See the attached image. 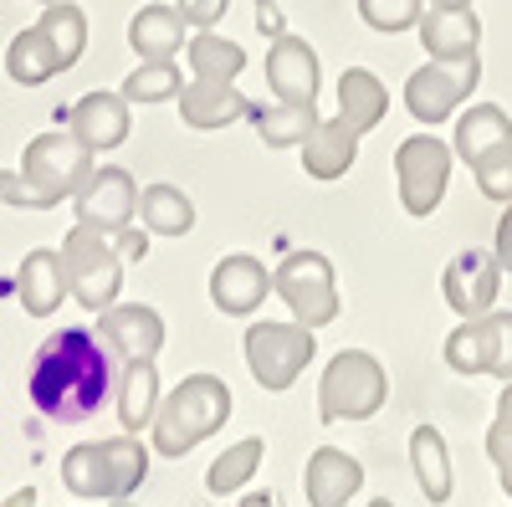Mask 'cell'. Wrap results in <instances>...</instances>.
<instances>
[{
  "label": "cell",
  "instance_id": "1",
  "mask_svg": "<svg viewBox=\"0 0 512 507\" xmlns=\"http://www.w3.org/2000/svg\"><path fill=\"white\" fill-rule=\"evenodd\" d=\"M26 390H31V405L47 420H57V426H82V420H93L113 400L118 354L93 328H57L52 338H41L36 354H31Z\"/></svg>",
  "mask_w": 512,
  "mask_h": 507
},
{
  "label": "cell",
  "instance_id": "2",
  "mask_svg": "<svg viewBox=\"0 0 512 507\" xmlns=\"http://www.w3.org/2000/svg\"><path fill=\"white\" fill-rule=\"evenodd\" d=\"M231 420V390L216 374H190L175 395H164L154 410V451L159 456H185L205 436H216Z\"/></svg>",
  "mask_w": 512,
  "mask_h": 507
},
{
  "label": "cell",
  "instance_id": "3",
  "mask_svg": "<svg viewBox=\"0 0 512 507\" xmlns=\"http://www.w3.org/2000/svg\"><path fill=\"white\" fill-rule=\"evenodd\" d=\"M149 472V451L134 436L118 441H82L62 456V487L82 502L93 497H128Z\"/></svg>",
  "mask_w": 512,
  "mask_h": 507
},
{
  "label": "cell",
  "instance_id": "4",
  "mask_svg": "<svg viewBox=\"0 0 512 507\" xmlns=\"http://www.w3.org/2000/svg\"><path fill=\"white\" fill-rule=\"evenodd\" d=\"M384 395H390V374H384V364L364 349H344L333 354L328 369H323V385H318V415L328 420V426H338V420H369Z\"/></svg>",
  "mask_w": 512,
  "mask_h": 507
},
{
  "label": "cell",
  "instance_id": "5",
  "mask_svg": "<svg viewBox=\"0 0 512 507\" xmlns=\"http://www.w3.org/2000/svg\"><path fill=\"white\" fill-rule=\"evenodd\" d=\"M62 272H67V292L82 303V308H113L118 287H123V257L118 246H108V231L98 226H72L62 236Z\"/></svg>",
  "mask_w": 512,
  "mask_h": 507
},
{
  "label": "cell",
  "instance_id": "6",
  "mask_svg": "<svg viewBox=\"0 0 512 507\" xmlns=\"http://www.w3.org/2000/svg\"><path fill=\"white\" fill-rule=\"evenodd\" d=\"M93 149L82 144L72 129L62 134H36L31 144H26V154H21V180L47 200V210L52 205H62L67 195H77L82 185H88V175H93Z\"/></svg>",
  "mask_w": 512,
  "mask_h": 507
},
{
  "label": "cell",
  "instance_id": "7",
  "mask_svg": "<svg viewBox=\"0 0 512 507\" xmlns=\"http://www.w3.org/2000/svg\"><path fill=\"white\" fill-rule=\"evenodd\" d=\"M318 349V338L308 323H251L246 328V364H251V379L262 390H287L297 374L308 369Z\"/></svg>",
  "mask_w": 512,
  "mask_h": 507
},
{
  "label": "cell",
  "instance_id": "8",
  "mask_svg": "<svg viewBox=\"0 0 512 507\" xmlns=\"http://www.w3.org/2000/svg\"><path fill=\"white\" fill-rule=\"evenodd\" d=\"M272 292L292 308L297 323L308 328H323L338 318V287H333V262L323 251H292L282 257L277 277H272Z\"/></svg>",
  "mask_w": 512,
  "mask_h": 507
},
{
  "label": "cell",
  "instance_id": "9",
  "mask_svg": "<svg viewBox=\"0 0 512 507\" xmlns=\"http://www.w3.org/2000/svg\"><path fill=\"white\" fill-rule=\"evenodd\" d=\"M477 82H482V62H477V57H461V62L431 57L425 67L410 72V82H405V108H410V118H420V123H446L466 98L477 93Z\"/></svg>",
  "mask_w": 512,
  "mask_h": 507
},
{
  "label": "cell",
  "instance_id": "10",
  "mask_svg": "<svg viewBox=\"0 0 512 507\" xmlns=\"http://www.w3.org/2000/svg\"><path fill=\"white\" fill-rule=\"evenodd\" d=\"M446 364L456 374H492L512 379V313H482V318H461V328L446 338Z\"/></svg>",
  "mask_w": 512,
  "mask_h": 507
},
{
  "label": "cell",
  "instance_id": "11",
  "mask_svg": "<svg viewBox=\"0 0 512 507\" xmlns=\"http://www.w3.org/2000/svg\"><path fill=\"white\" fill-rule=\"evenodd\" d=\"M451 144H441L436 134H415L400 144L395 154V175H400V205L410 216H431L446 195V180H451Z\"/></svg>",
  "mask_w": 512,
  "mask_h": 507
},
{
  "label": "cell",
  "instance_id": "12",
  "mask_svg": "<svg viewBox=\"0 0 512 507\" xmlns=\"http://www.w3.org/2000/svg\"><path fill=\"white\" fill-rule=\"evenodd\" d=\"M77 221L82 226H98V231H123V226H134V216H139V185H134V175L128 169H118V164H103V169H93L88 175V185H82L77 195Z\"/></svg>",
  "mask_w": 512,
  "mask_h": 507
},
{
  "label": "cell",
  "instance_id": "13",
  "mask_svg": "<svg viewBox=\"0 0 512 507\" xmlns=\"http://www.w3.org/2000/svg\"><path fill=\"white\" fill-rule=\"evenodd\" d=\"M267 88L277 93V103H318V52L303 36H272L267 47Z\"/></svg>",
  "mask_w": 512,
  "mask_h": 507
},
{
  "label": "cell",
  "instance_id": "14",
  "mask_svg": "<svg viewBox=\"0 0 512 507\" xmlns=\"http://www.w3.org/2000/svg\"><path fill=\"white\" fill-rule=\"evenodd\" d=\"M497 282H502V262L497 251L487 257V251H461V257H451L441 287H446V303L461 313V318H482L492 313L497 303Z\"/></svg>",
  "mask_w": 512,
  "mask_h": 507
},
{
  "label": "cell",
  "instance_id": "15",
  "mask_svg": "<svg viewBox=\"0 0 512 507\" xmlns=\"http://www.w3.org/2000/svg\"><path fill=\"white\" fill-rule=\"evenodd\" d=\"M267 287H272L267 267L256 257H246V251H236V257H221L216 272H210V303H216L226 318H246V313L262 308Z\"/></svg>",
  "mask_w": 512,
  "mask_h": 507
},
{
  "label": "cell",
  "instance_id": "16",
  "mask_svg": "<svg viewBox=\"0 0 512 507\" xmlns=\"http://www.w3.org/2000/svg\"><path fill=\"white\" fill-rule=\"evenodd\" d=\"M118 359H159L164 349V318L144 303H113L103 308V328H98Z\"/></svg>",
  "mask_w": 512,
  "mask_h": 507
},
{
  "label": "cell",
  "instance_id": "17",
  "mask_svg": "<svg viewBox=\"0 0 512 507\" xmlns=\"http://www.w3.org/2000/svg\"><path fill=\"white\" fill-rule=\"evenodd\" d=\"M359 487H364V467H359L349 451L318 446V451L308 456V467H303V492H308L313 507H349Z\"/></svg>",
  "mask_w": 512,
  "mask_h": 507
},
{
  "label": "cell",
  "instance_id": "18",
  "mask_svg": "<svg viewBox=\"0 0 512 507\" xmlns=\"http://www.w3.org/2000/svg\"><path fill=\"white\" fill-rule=\"evenodd\" d=\"M477 41H482V21L472 6H431L420 11V47L441 57V62H461V57H477Z\"/></svg>",
  "mask_w": 512,
  "mask_h": 507
},
{
  "label": "cell",
  "instance_id": "19",
  "mask_svg": "<svg viewBox=\"0 0 512 507\" xmlns=\"http://www.w3.org/2000/svg\"><path fill=\"white\" fill-rule=\"evenodd\" d=\"M251 103L236 93V82H221V77H190L180 88V118L190 129H226V123L246 118Z\"/></svg>",
  "mask_w": 512,
  "mask_h": 507
},
{
  "label": "cell",
  "instance_id": "20",
  "mask_svg": "<svg viewBox=\"0 0 512 507\" xmlns=\"http://www.w3.org/2000/svg\"><path fill=\"white\" fill-rule=\"evenodd\" d=\"M67 129L88 144L93 154L118 149L128 139V98L123 93H88L72 113H67Z\"/></svg>",
  "mask_w": 512,
  "mask_h": 507
},
{
  "label": "cell",
  "instance_id": "21",
  "mask_svg": "<svg viewBox=\"0 0 512 507\" xmlns=\"http://www.w3.org/2000/svg\"><path fill=\"white\" fill-rule=\"evenodd\" d=\"M297 149H303V169L313 180H338V175H349V164L359 154V129L349 118H318V129Z\"/></svg>",
  "mask_w": 512,
  "mask_h": 507
},
{
  "label": "cell",
  "instance_id": "22",
  "mask_svg": "<svg viewBox=\"0 0 512 507\" xmlns=\"http://www.w3.org/2000/svg\"><path fill=\"white\" fill-rule=\"evenodd\" d=\"M16 298L31 318H52L67 298V272H62V251H31L16 272Z\"/></svg>",
  "mask_w": 512,
  "mask_h": 507
},
{
  "label": "cell",
  "instance_id": "23",
  "mask_svg": "<svg viewBox=\"0 0 512 507\" xmlns=\"http://www.w3.org/2000/svg\"><path fill=\"white\" fill-rule=\"evenodd\" d=\"M113 405H118V420H123L128 436L154 426V410H159V369H154V359H123Z\"/></svg>",
  "mask_w": 512,
  "mask_h": 507
},
{
  "label": "cell",
  "instance_id": "24",
  "mask_svg": "<svg viewBox=\"0 0 512 507\" xmlns=\"http://www.w3.org/2000/svg\"><path fill=\"white\" fill-rule=\"evenodd\" d=\"M410 467H415V482H420L425 502H431V507L451 502V487H456L451 451H446V436L436 426H415L410 431Z\"/></svg>",
  "mask_w": 512,
  "mask_h": 507
},
{
  "label": "cell",
  "instance_id": "25",
  "mask_svg": "<svg viewBox=\"0 0 512 507\" xmlns=\"http://www.w3.org/2000/svg\"><path fill=\"white\" fill-rule=\"evenodd\" d=\"M128 47L139 52V62L175 57L185 47V16H180V6H144L134 21H128Z\"/></svg>",
  "mask_w": 512,
  "mask_h": 507
},
{
  "label": "cell",
  "instance_id": "26",
  "mask_svg": "<svg viewBox=\"0 0 512 507\" xmlns=\"http://www.w3.org/2000/svg\"><path fill=\"white\" fill-rule=\"evenodd\" d=\"M6 72H11V82H21V88H41L47 77H57L62 72V57L52 47V36L41 31V26L16 31L11 47H6Z\"/></svg>",
  "mask_w": 512,
  "mask_h": 507
},
{
  "label": "cell",
  "instance_id": "27",
  "mask_svg": "<svg viewBox=\"0 0 512 507\" xmlns=\"http://www.w3.org/2000/svg\"><path fill=\"white\" fill-rule=\"evenodd\" d=\"M390 108V93H384V82L369 72V67H349L338 77V118H349L359 134H369L374 123L384 118Z\"/></svg>",
  "mask_w": 512,
  "mask_h": 507
},
{
  "label": "cell",
  "instance_id": "28",
  "mask_svg": "<svg viewBox=\"0 0 512 507\" xmlns=\"http://www.w3.org/2000/svg\"><path fill=\"white\" fill-rule=\"evenodd\" d=\"M512 139V118L497 108V103H472V113H461L456 118V154L472 164V159H482L487 149H497V144H507Z\"/></svg>",
  "mask_w": 512,
  "mask_h": 507
},
{
  "label": "cell",
  "instance_id": "29",
  "mask_svg": "<svg viewBox=\"0 0 512 507\" xmlns=\"http://www.w3.org/2000/svg\"><path fill=\"white\" fill-rule=\"evenodd\" d=\"M246 118L256 123V134H262V144H272V149H292V144H303V139L318 129V108H313V103H277V108H251Z\"/></svg>",
  "mask_w": 512,
  "mask_h": 507
},
{
  "label": "cell",
  "instance_id": "30",
  "mask_svg": "<svg viewBox=\"0 0 512 507\" xmlns=\"http://www.w3.org/2000/svg\"><path fill=\"white\" fill-rule=\"evenodd\" d=\"M139 216H144V231L154 236H185L195 226V205L175 185H149L139 190Z\"/></svg>",
  "mask_w": 512,
  "mask_h": 507
},
{
  "label": "cell",
  "instance_id": "31",
  "mask_svg": "<svg viewBox=\"0 0 512 507\" xmlns=\"http://www.w3.org/2000/svg\"><path fill=\"white\" fill-rule=\"evenodd\" d=\"M262 456H267V441H262V436H246V441L226 446L216 461H210L205 487L216 492V497H226V492H241V487L256 477V467H262Z\"/></svg>",
  "mask_w": 512,
  "mask_h": 507
},
{
  "label": "cell",
  "instance_id": "32",
  "mask_svg": "<svg viewBox=\"0 0 512 507\" xmlns=\"http://www.w3.org/2000/svg\"><path fill=\"white\" fill-rule=\"evenodd\" d=\"M185 57H190V72L195 77H221V82H236L241 67H246V52L236 47V41L216 36V31H195Z\"/></svg>",
  "mask_w": 512,
  "mask_h": 507
},
{
  "label": "cell",
  "instance_id": "33",
  "mask_svg": "<svg viewBox=\"0 0 512 507\" xmlns=\"http://www.w3.org/2000/svg\"><path fill=\"white\" fill-rule=\"evenodd\" d=\"M36 26L52 36V47H57V57H62V72L82 57V47H88V16H82L72 0H52V6L41 11Z\"/></svg>",
  "mask_w": 512,
  "mask_h": 507
},
{
  "label": "cell",
  "instance_id": "34",
  "mask_svg": "<svg viewBox=\"0 0 512 507\" xmlns=\"http://www.w3.org/2000/svg\"><path fill=\"white\" fill-rule=\"evenodd\" d=\"M185 77L175 67V57H154V62H139V72H128L123 82V98L128 103H164V98H180Z\"/></svg>",
  "mask_w": 512,
  "mask_h": 507
},
{
  "label": "cell",
  "instance_id": "35",
  "mask_svg": "<svg viewBox=\"0 0 512 507\" xmlns=\"http://www.w3.org/2000/svg\"><path fill=\"white\" fill-rule=\"evenodd\" d=\"M472 175H477V190L487 195V200H512V139L507 144H497V149H487L482 159H472Z\"/></svg>",
  "mask_w": 512,
  "mask_h": 507
},
{
  "label": "cell",
  "instance_id": "36",
  "mask_svg": "<svg viewBox=\"0 0 512 507\" xmlns=\"http://www.w3.org/2000/svg\"><path fill=\"white\" fill-rule=\"evenodd\" d=\"M487 456L497 461L502 492L512 497V379L502 385V400H497V420H492V431H487Z\"/></svg>",
  "mask_w": 512,
  "mask_h": 507
},
{
  "label": "cell",
  "instance_id": "37",
  "mask_svg": "<svg viewBox=\"0 0 512 507\" xmlns=\"http://www.w3.org/2000/svg\"><path fill=\"white\" fill-rule=\"evenodd\" d=\"M420 0H359V16L374 26V31H410V26H420Z\"/></svg>",
  "mask_w": 512,
  "mask_h": 507
},
{
  "label": "cell",
  "instance_id": "38",
  "mask_svg": "<svg viewBox=\"0 0 512 507\" xmlns=\"http://www.w3.org/2000/svg\"><path fill=\"white\" fill-rule=\"evenodd\" d=\"M0 205H21V210H47V200H41L21 175H11V169H0Z\"/></svg>",
  "mask_w": 512,
  "mask_h": 507
},
{
  "label": "cell",
  "instance_id": "39",
  "mask_svg": "<svg viewBox=\"0 0 512 507\" xmlns=\"http://www.w3.org/2000/svg\"><path fill=\"white\" fill-rule=\"evenodd\" d=\"M226 6H231V0H180V16H185V26L210 31V26L226 16Z\"/></svg>",
  "mask_w": 512,
  "mask_h": 507
},
{
  "label": "cell",
  "instance_id": "40",
  "mask_svg": "<svg viewBox=\"0 0 512 507\" xmlns=\"http://www.w3.org/2000/svg\"><path fill=\"white\" fill-rule=\"evenodd\" d=\"M113 236H118V257H128V262H144V257H149V236H144V231L123 226V231H113Z\"/></svg>",
  "mask_w": 512,
  "mask_h": 507
},
{
  "label": "cell",
  "instance_id": "41",
  "mask_svg": "<svg viewBox=\"0 0 512 507\" xmlns=\"http://www.w3.org/2000/svg\"><path fill=\"white\" fill-rule=\"evenodd\" d=\"M497 262H502V272H512V200L497 221Z\"/></svg>",
  "mask_w": 512,
  "mask_h": 507
},
{
  "label": "cell",
  "instance_id": "42",
  "mask_svg": "<svg viewBox=\"0 0 512 507\" xmlns=\"http://www.w3.org/2000/svg\"><path fill=\"white\" fill-rule=\"evenodd\" d=\"M256 26H262V36H282V6L277 0H256Z\"/></svg>",
  "mask_w": 512,
  "mask_h": 507
},
{
  "label": "cell",
  "instance_id": "43",
  "mask_svg": "<svg viewBox=\"0 0 512 507\" xmlns=\"http://www.w3.org/2000/svg\"><path fill=\"white\" fill-rule=\"evenodd\" d=\"M236 507H282V497L277 492H246Z\"/></svg>",
  "mask_w": 512,
  "mask_h": 507
},
{
  "label": "cell",
  "instance_id": "44",
  "mask_svg": "<svg viewBox=\"0 0 512 507\" xmlns=\"http://www.w3.org/2000/svg\"><path fill=\"white\" fill-rule=\"evenodd\" d=\"M0 507H36V487H21V492H11Z\"/></svg>",
  "mask_w": 512,
  "mask_h": 507
},
{
  "label": "cell",
  "instance_id": "45",
  "mask_svg": "<svg viewBox=\"0 0 512 507\" xmlns=\"http://www.w3.org/2000/svg\"><path fill=\"white\" fill-rule=\"evenodd\" d=\"M431 6H472V0H431Z\"/></svg>",
  "mask_w": 512,
  "mask_h": 507
},
{
  "label": "cell",
  "instance_id": "46",
  "mask_svg": "<svg viewBox=\"0 0 512 507\" xmlns=\"http://www.w3.org/2000/svg\"><path fill=\"white\" fill-rule=\"evenodd\" d=\"M113 507H134V502H128V497H113Z\"/></svg>",
  "mask_w": 512,
  "mask_h": 507
},
{
  "label": "cell",
  "instance_id": "47",
  "mask_svg": "<svg viewBox=\"0 0 512 507\" xmlns=\"http://www.w3.org/2000/svg\"><path fill=\"white\" fill-rule=\"evenodd\" d=\"M369 507H395V502H390V497H384V502H369Z\"/></svg>",
  "mask_w": 512,
  "mask_h": 507
},
{
  "label": "cell",
  "instance_id": "48",
  "mask_svg": "<svg viewBox=\"0 0 512 507\" xmlns=\"http://www.w3.org/2000/svg\"><path fill=\"white\" fill-rule=\"evenodd\" d=\"M41 6H52V0H41Z\"/></svg>",
  "mask_w": 512,
  "mask_h": 507
}]
</instances>
